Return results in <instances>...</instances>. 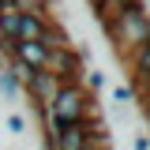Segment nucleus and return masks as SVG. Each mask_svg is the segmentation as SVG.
Masks as SVG:
<instances>
[{"instance_id":"18","label":"nucleus","mask_w":150,"mask_h":150,"mask_svg":"<svg viewBox=\"0 0 150 150\" xmlns=\"http://www.w3.org/2000/svg\"><path fill=\"white\" fill-rule=\"evenodd\" d=\"M139 101H143V109H146V116H150V90H146V94H139Z\"/></svg>"},{"instance_id":"9","label":"nucleus","mask_w":150,"mask_h":150,"mask_svg":"<svg viewBox=\"0 0 150 150\" xmlns=\"http://www.w3.org/2000/svg\"><path fill=\"white\" fill-rule=\"evenodd\" d=\"M131 8H143V0H98V4H94V15L105 26L109 19H116L120 11H131Z\"/></svg>"},{"instance_id":"11","label":"nucleus","mask_w":150,"mask_h":150,"mask_svg":"<svg viewBox=\"0 0 150 150\" xmlns=\"http://www.w3.org/2000/svg\"><path fill=\"white\" fill-rule=\"evenodd\" d=\"M15 34H19V11L15 8H0V38L15 41Z\"/></svg>"},{"instance_id":"1","label":"nucleus","mask_w":150,"mask_h":150,"mask_svg":"<svg viewBox=\"0 0 150 150\" xmlns=\"http://www.w3.org/2000/svg\"><path fill=\"white\" fill-rule=\"evenodd\" d=\"M90 105H94V94L86 90V83H60L56 98L49 101V109L41 112L45 131H60V128H68V124L90 120Z\"/></svg>"},{"instance_id":"7","label":"nucleus","mask_w":150,"mask_h":150,"mask_svg":"<svg viewBox=\"0 0 150 150\" xmlns=\"http://www.w3.org/2000/svg\"><path fill=\"white\" fill-rule=\"evenodd\" d=\"M19 64H26L30 71H45V64H49V53H45V45L41 41H26V45H15V56Z\"/></svg>"},{"instance_id":"12","label":"nucleus","mask_w":150,"mask_h":150,"mask_svg":"<svg viewBox=\"0 0 150 150\" xmlns=\"http://www.w3.org/2000/svg\"><path fill=\"white\" fill-rule=\"evenodd\" d=\"M19 94H23V86L15 83V75L4 68V71H0V98H4V101H15Z\"/></svg>"},{"instance_id":"5","label":"nucleus","mask_w":150,"mask_h":150,"mask_svg":"<svg viewBox=\"0 0 150 150\" xmlns=\"http://www.w3.org/2000/svg\"><path fill=\"white\" fill-rule=\"evenodd\" d=\"M56 90H60V79L49 71H38L30 83H26V94H30V101H34V109L38 112H45L49 109V101L56 98Z\"/></svg>"},{"instance_id":"6","label":"nucleus","mask_w":150,"mask_h":150,"mask_svg":"<svg viewBox=\"0 0 150 150\" xmlns=\"http://www.w3.org/2000/svg\"><path fill=\"white\" fill-rule=\"evenodd\" d=\"M131 71H135L131 90H135V94H146V90H150V41H146V45H139V49L131 53Z\"/></svg>"},{"instance_id":"4","label":"nucleus","mask_w":150,"mask_h":150,"mask_svg":"<svg viewBox=\"0 0 150 150\" xmlns=\"http://www.w3.org/2000/svg\"><path fill=\"white\" fill-rule=\"evenodd\" d=\"M45 71L56 75L60 83H83V53H75L71 45L68 49H56V53H49Z\"/></svg>"},{"instance_id":"8","label":"nucleus","mask_w":150,"mask_h":150,"mask_svg":"<svg viewBox=\"0 0 150 150\" xmlns=\"http://www.w3.org/2000/svg\"><path fill=\"white\" fill-rule=\"evenodd\" d=\"M45 15H19V34L15 41L19 45H26V41H41V34H45Z\"/></svg>"},{"instance_id":"3","label":"nucleus","mask_w":150,"mask_h":150,"mask_svg":"<svg viewBox=\"0 0 150 150\" xmlns=\"http://www.w3.org/2000/svg\"><path fill=\"white\" fill-rule=\"evenodd\" d=\"M98 135H101V131H94L90 120L68 124V128L45 135V150H94V139H98Z\"/></svg>"},{"instance_id":"19","label":"nucleus","mask_w":150,"mask_h":150,"mask_svg":"<svg viewBox=\"0 0 150 150\" xmlns=\"http://www.w3.org/2000/svg\"><path fill=\"white\" fill-rule=\"evenodd\" d=\"M0 71H4V56H0Z\"/></svg>"},{"instance_id":"14","label":"nucleus","mask_w":150,"mask_h":150,"mask_svg":"<svg viewBox=\"0 0 150 150\" xmlns=\"http://www.w3.org/2000/svg\"><path fill=\"white\" fill-rule=\"evenodd\" d=\"M112 101H116V105H135L139 94L131 90V83H116V86H112Z\"/></svg>"},{"instance_id":"13","label":"nucleus","mask_w":150,"mask_h":150,"mask_svg":"<svg viewBox=\"0 0 150 150\" xmlns=\"http://www.w3.org/2000/svg\"><path fill=\"white\" fill-rule=\"evenodd\" d=\"M11 8H15L19 15H45L49 0H11Z\"/></svg>"},{"instance_id":"17","label":"nucleus","mask_w":150,"mask_h":150,"mask_svg":"<svg viewBox=\"0 0 150 150\" xmlns=\"http://www.w3.org/2000/svg\"><path fill=\"white\" fill-rule=\"evenodd\" d=\"M131 146H135V150H150V139H146V135H135V143H131Z\"/></svg>"},{"instance_id":"15","label":"nucleus","mask_w":150,"mask_h":150,"mask_svg":"<svg viewBox=\"0 0 150 150\" xmlns=\"http://www.w3.org/2000/svg\"><path fill=\"white\" fill-rule=\"evenodd\" d=\"M8 131H11V135H26V116H23V112H11V116H8Z\"/></svg>"},{"instance_id":"2","label":"nucleus","mask_w":150,"mask_h":150,"mask_svg":"<svg viewBox=\"0 0 150 150\" xmlns=\"http://www.w3.org/2000/svg\"><path fill=\"white\" fill-rule=\"evenodd\" d=\"M105 34L112 38L116 53H135L139 45H146V41H150V15H146V8L120 11L116 19L105 23Z\"/></svg>"},{"instance_id":"10","label":"nucleus","mask_w":150,"mask_h":150,"mask_svg":"<svg viewBox=\"0 0 150 150\" xmlns=\"http://www.w3.org/2000/svg\"><path fill=\"white\" fill-rule=\"evenodd\" d=\"M41 45H45V53H56V49H68V34L60 30V26H45V34H41Z\"/></svg>"},{"instance_id":"16","label":"nucleus","mask_w":150,"mask_h":150,"mask_svg":"<svg viewBox=\"0 0 150 150\" xmlns=\"http://www.w3.org/2000/svg\"><path fill=\"white\" fill-rule=\"evenodd\" d=\"M86 83H90V94H98L101 86H105V71H98V68H94V71L86 75Z\"/></svg>"}]
</instances>
